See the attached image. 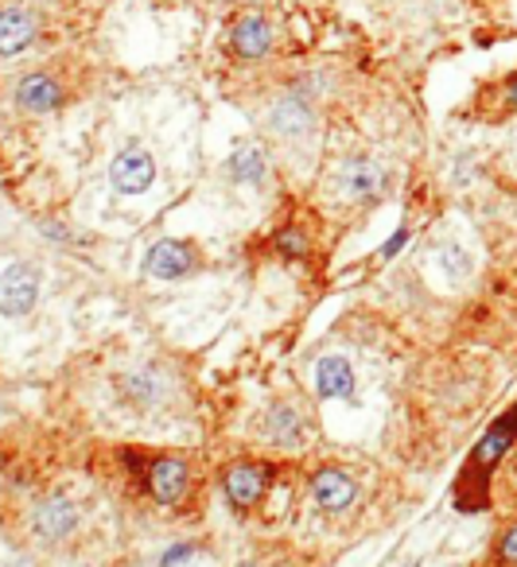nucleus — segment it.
I'll return each instance as SVG.
<instances>
[{"instance_id":"21","label":"nucleus","mask_w":517,"mask_h":567,"mask_svg":"<svg viewBox=\"0 0 517 567\" xmlns=\"http://www.w3.org/2000/svg\"><path fill=\"white\" fill-rule=\"evenodd\" d=\"M401 245H405V234H397V237H393V241H390V245H385V257H390V252H397V249H401Z\"/></svg>"},{"instance_id":"2","label":"nucleus","mask_w":517,"mask_h":567,"mask_svg":"<svg viewBox=\"0 0 517 567\" xmlns=\"http://www.w3.org/2000/svg\"><path fill=\"white\" fill-rule=\"evenodd\" d=\"M334 187H339V195L347 198V203H370V198L382 195L385 175H382V167H378L374 159L354 156V159H347V164L339 167V175H334Z\"/></svg>"},{"instance_id":"15","label":"nucleus","mask_w":517,"mask_h":567,"mask_svg":"<svg viewBox=\"0 0 517 567\" xmlns=\"http://www.w3.org/2000/svg\"><path fill=\"white\" fill-rule=\"evenodd\" d=\"M230 175L238 183H261L265 179V167H269V159H265V148L261 144H241L238 152L230 156Z\"/></svg>"},{"instance_id":"9","label":"nucleus","mask_w":517,"mask_h":567,"mask_svg":"<svg viewBox=\"0 0 517 567\" xmlns=\"http://www.w3.org/2000/svg\"><path fill=\"white\" fill-rule=\"evenodd\" d=\"M79 528V505L71 497H48V502L35 509V533L43 540H66V536Z\"/></svg>"},{"instance_id":"6","label":"nucleus","mask_w":517,"mask_h":567,"mask_svg":"<svg viewBox=\"0 0 517 567\" xmlns=\"http://www.w3.org/2000/svg\"><path fill=\"white\" fill-rule=\"evenodd\" d=\"M269 128L280 141H303L316 128V113L303 97H280L269 110Z\"/></svg>"},{"instance_id":"20","label":"nucleus","mask_w":517,"mask_h":567,"mask_svg":"<svg viewBox=\"0 0 517 567\" xmlns=\"http://www.w3.org/2000/svg\"><path fill=\"white\" fill-rule=\"evenodd\" d=\"M502 94H506V110H517V71L502 82Z\"/></svg>"},{"instance_id":"3","label":"nucleus","mask_w":517,"mask_h":567,"mask_svg":"<svg viewBox=\"0 0 517 567\" xmlns=\"http://www.w3.org/2000/svg\"><path fill=\"white\" fill-rule=\"evenodd\" d=\"M110 183L117 195H144L156 183V159L144 148H125L110 164Z\"/></svg>"},{"instance_id":"23","label":"nucleus","mask_w":517,"mask_h":567,"mask_svg":"<svg viewBox=\"0 0 517 567\" xmlns=\"http://www.w3.org/2000/svg\"><path fill=\"white\" fill-rule=\"evenodd\" d=\"M514 148H517V141H514Z\"/></svg>"},{"instance_id":"10","label":"nucleus","mask_w":517,"mask_h":567,"mask_svg":"<svg viewBox=\"0 0 517 567\" xmlns=\"http://www.w3.org/2000/svg\"><path fill=\"white\" fill-rule=\"evenodd\" d=\"M17 105L28 113H51L63 105V86L51 74H24L17 82Z\"/></svg>"},{"instance_id":"8","label":"nucleus","mask_w":517,"mask_h":567,"mask_svg":"<svg viewBox=\"0 0 517 567\" xmlns=\"http://www.w3.org/2000/svg\"><path fill=\"white\" fill-rule=\"evenodd\" d=\"M311 494H316L319 509L342 513L347 505H354L359 486H354V478L347 471H334V466H327V471H319L316 478H311Z\"/></svg>"},{"instance_id":"17","label":"nucleus","mask_w":517,"mask_h":567,"mask_svg":"<svg viewBox=\"0 0 517 567\" xmlns=\"http://www.w3.org/2000/svg\"><path fill=\"white\" fill-rule=\"evenodd\" d=\"M277 249L285 252V257L300 260L303 252H308V241H303V234H300V229H285V234L277 237Z\"/></svg>"},{"instance_id":"11","label":"nucleus","mask_w":517,"mask_h":567,"mask_svg":"<svg viewBox=\"0 0 517 567\" xmlns=\"http://www.w3.org/2000/svg\"><path fill=\"white\" fill-rule=\"evenodd\" d=\"M35 40V17L28 9H0V59L20 55Z\"/></svg>"},{"instance_id":"4","label":"nucleus","mask_w":517,"mask_h":567,"mask_svg":"<svg viewBox=\"0 0 517 567\" xmlns=\"http://www.w3.org/2000/svg\"><path fill=\"white\" fill-rule=\"evenodd\" d=\"M187 486H192V478H187V463H179V458H152L148 463V494L152 502L159 505H179L187 497Z\"/></svg>"},{"instance_id":"16","label":"nucleus","mask_w":517,"mask_h":567,"mask_svg":"<svg viewBox=\"0 0 517 567\" xmlns=\"http://www.w3.org/2000/svg\"><path fill=\"white\" fill-rule=\"evenodd\" d=\"M436 257H440V272H444L452 284H459L463 276L471 272V260H467V252H463L459 245H440Z\"/></svg>"},{"instance_id":"5","label":"nucleus","mask_w":517,"mask_h":567,"mask_svg":"<svg viewBox=\"0 0 517 567\" xmlns=\"http://www.w3.org/2000/svg\"><path fill=\"white\" fill-rule=\"evenodd\" d=\"M226 497H230L234 509H254L265 497V486H269V466L261 463H234L223 478Z\"/></svg>"},{"instance_id":"13","label":"nucleus","mask_w":517,"mask_h":567,"mask_svg":"<svg viewBox=\"0 0 517 567\" xmlns=\"http://www.w3.org/2000/svg\"><path fill=\"white\" fill-rule=\"evenodd\" d=\"M230 40L241 59H261V55H269V48H272V28L265 17H241L238 24H234Z\"/></svg>"},{"instance_id":"12","label":"nucleus","mask_w":517,"mask_h":567,"mask_svg":"<svg viewBox=\"0 0 517 567\" xmlns=\"http://www.w3.org/2000/svg\"><path fill=\"white\" fill-rule=\"evenodd\" d=\"M316 389L319 396H334V401H347L354 393V370L342 354H327L316 365Z\"/></svg>"},{"instance_id":"1","label":"nucleus","mask_w":517,"mask_h":567,"mask_svg":"<svg viewBox=\"0 0 517 567\" xmlns=\"http://www.w3.org/2000/svg\"><path fill=\"white\" fill-rule=\"evenodd\" d=\"M40 300V272L32 265H9L0 272V316L24 319Z\"/></svg>"},{"instance_id":"18","label":"nucleus","mask_w":517,"mask_h":567,"mask_svg":"<svg viewBox=\"0 0 517 567\" xmlns=\"http://www.w3.org/2000/svg\"><path fill=\"white\" fill-rule=\"evenodd\" d=\"M498 556L506 559V564H514V567H517V528H509V533L498 540Z\"/></svg>"},{"instance_id":"22","label":"nucleus","mask_w":517,"mask_h":567,"mask_svg":"<svg viewBox=\"0 0 517 567\" xmlns=\"http://www.w3.org/2000/svg\"><path fill=\"white\" fill-rule=\"evenodd\" d=\"M241 567H257V564H241Z\"/></svg>"},{"instance_id":"19","label":"nucleus","mask_w":517,"mask_h":567,"mask_svg":"<svg viewBox=\"0 0 517 567\" xmlns=\"http://www.w3.org/2000/svg\"><path fill=\"white\" fill-rule=\"evenodd\" d=\"M192 544H176V548H167V556L159 559V567H176V564H184V559H192Z\"/></svg>"},{"instance_id":"14","label":"nucleus","mask_w":517,"mask_h":567,"mask_svg":"<svg viewBox=\"0 0 517 567\" xmlns=\"http://www.w3.org/2000/svg\"><path fill=\"white\" fill-rule=\"evenodd\" d=\"M265 435H269L272 443H280V447H300L303 416L288 401H277L269 409V416H265Z\"/></svg>"},{"instance_id":"7","label":"nucleus","mask_w":517,"mask_h":567,"mask_svg":"<svg viewBox=\"0 0 517 567\" xmlns=\"http://www.w3.org/2000/svg\"><path fill=\"white\" fill-rule=\"evenodd\" d=\"M144 268H148L156 280H179L195 268V252L187 241H156L144 257Z\"/></svg>"}]
</instances>
